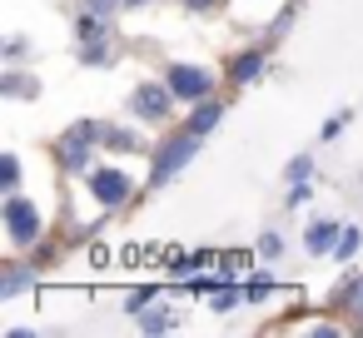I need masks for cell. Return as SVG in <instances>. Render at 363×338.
Here are the masks:
<instances>
[{
  "label": "cell",
  "mask_w": 363,
  "mask_h": 338,
  "mask_svg": "<svg viewBox=\"0 0 363 338\" xmlns=\"http://www.w3.org/2000/svg\"><path fill=\"white\" fill-rule=\"evenodd\" d=\"M199 145H204V135H194V130H184V135H174L164 150H160V159H155V169H150V184L160 189V184H169L194 154H199Z\"/></svg>",
  "instance_id": "6da1fadb"
},
{
  "label": "cell",
  "mask_w": 363,
  "mask_h": 338,
  "mask_svg": "<svg viewBox=\"0 0 363 338\" xmlns=\"http://www.w3.org/2000/svg\"><path fill=\"white\" fill-rule=\"evenodd\" d=\"M6 229H11V244H16V249H30V244L40 239L45 219H40V209H35L26 194H6Z\"/></svg>",
  "instance_id": "7a4b0ae2"
},
{
  "label": "cell",
  "mask_w": 363,
  "mask_h": 338,
  "mask_svg": "<svg viewBox=\"0 0 363 338\" xmlns=\"http://www.w3.org/2000/svg\"><path fill=\"white\" fill-rule=\"evenodd\" d=\"M174 90H169V80L160 85V80H145V85H135V95H130V110H135V120H145V125H160V120H169V110H174Z\"/></svg>",
  "instance_id": "3957f363"
},
{
  "label": "cell",
  "mask_w": 363,
  "mask_h": 338,
  "mask_svg": "<svg viewBox=\"0 0 363 338\" xmlns=\"http://www.w3.org/2000/svg\"><path fill=\"white\" fill-rule=\"evenodd\" d=\"M95 135H100L95 125H75L70 135H60V145H55V159H60L70 174H90V164H95V159H90V140H95Z\"/></svg>",
  "instance_id": "277c9868"
},
{
  "label": "cell",
  "mask_w": 363,
  "mask_h": 338,
  "mask_svg": "<svg viewBox=\"0 0 363 338\" xmlns=\"http://www.w3.org/2000/svg\"><path fill=\"white\" fill-rule=\"evenodd\" d=\"M169 90L179 95V100H189V105H199V100H209L214 95V75L209 70H199V65H169Z\"/></svg>",
  "instance_id": "5b68a950"
},
{
  "label": "cell",
  "mask_w": 363,
  "mask_h": 338,
  "mask_svg": "<svg viewBox=\"0 0 363 338\" xmlns=\"http://www.w3.org/2000/svg\"><path fill=\"white\" fill-rule=\"evenodd\" d=\"M130 189H135V184H130V174H120V169H95V174H90V194H95L105 209H120V204L130 199Z\"/></svg>",
  "instance_id": "8992f818"
},
{
  "label": "cell",
  "mask_w": 363,
  "mask_h": 338,
  "mask_svg": "<svg viewBox=\"0 0 363 338\" xmlns=\"http://www.w3.org/2000/svg\"><path fill=\"white\" fill-rule=\"evenodd\" d=\"M338 239H343V224H338V219H313V224L303 229V249H308V254H333Z\"/></svg>",
  "instance_id": "52a82bcc"
},
{
  "label": "cell",
  "mask_w": 363,
  "mask_h": 338,
  "mask_svg": "<svg viewBox=\"0 0 363 338\" xmlns=\"http://www.w3.org/2000/svg\"><path fill=\"white\" fill-rule=\"evenodd\" d=\"M105 35H110V16L85 11V6H80V16H75V40L85 45V40H105Z\"/></svg>",
  "instance_id": "ba28073f"
},
{
  "label": "cell",
  "mask_w": 363,
  "mask_h": 338,
  "mask_svg": "<svg viewBox=\"0 0 363 338\" xmlns=\"http://www.w3.org/2000/svg\"><path fill=\"white\" fill-rule=\"evenodd\" d=\"M264 60H269V55H264L259 45H254V50H244V55H234V65H229V80H234V85H249V80H259Z\"/></svg>",
  "instance_id": "9c48e42d"
},
{
  "label": "cell",
  "mask_w": 363,
  "mask_h": 338,
  "mask_svg": "<svg viewBox=\"0 0 363 338\" xmlns=\"http://www.w3.org/2000/svg\"><path fill=\"white\" fill-rule=\"evenodd\" d=\"M219 120H224V105L209 95V100H199V105H194V115H189V130H194V135H209Z\"/></svg>",
  "instance_id": "30bf717a"
},
{
  "label": "cell",
  "mask_w": 363,
  "mask_h": 338,
  "mask_svg": "<svg viewBox=\"0 0 363 338\" xmlns=\"http://www.w3.org/2000/svg\"><path fill=\"white\" fill-rule=\"evenodd\" d=\"M30 283H35V274H30L26 264H11V269H6V278H0V298H16V293H21V288H30Z\"/></svg>",
  "instance_id": "8fae6325"
},
{
  "label": "cell",
  "mask_w": 363,
  "mask_h": 338,
  "mask_svg": "<svg viewBox=\"0 0 363 338\" xmlns=\"http://www.w3.org/2000/svg\"><path fill=\"white\" fill-rule=\"evenodd\" d=\"M239 303H249V298H244V293H239L234 283H224V288H214V298H209V308H214V313H234Z\"/></svg>",
  "instance_id": "7c38bea8"
},
{
  "label": "cell",
  "mask_w": 363,
  "mask_h": 338,
  "mask_svg": "<svg viewBox=\"0 0 363 338\" xmlns=\"http://www.w3.org/2000/svg\"><path fill=\"white\" fill-rule=\"evenodd\" d=\"M0 189H6V194H21V159H16V154L0 159Z\"/></svg>",
  "instance_id": "4fadbf2b"
},
{
  "label": "cell",
  "mask_w": 363,
  "mask_h": 338,
  "mask_svg": "<svg viewBox=\"0 0 363 338\" xmlns=\"http://www.w3.org/2000/svg\"><path fill=\"white\" fill-rule=\"evenodd\" d=\"M259 259H269V264H274V259H284V234L264 229V234H259Z\"/></svg>",
  "instance_id": "5bb4252c"
},
{
  "label": "cell",
  "mask_w": 363,
  "mask_h": 338,
  "mask_svg": "<svg viewBox=\"0 0 363 338\" xmlns=\"http://www.w3.org/2000/svg\"><path fill=\"white\" fill-rule=\"evenodd\" d=\"M150 303H160V288H135V293L125 298V313H135V318H140Z\"/></svg>",
  "instance_id": "9a60e30c"
},
{
  "label": "cell",
  "mask_w": 363,
  "mask_h": 338,
  "mask_svg": "<svg viewBox=\"0 0 363 338\" xmlns=\"http://www.w3.org/2000/svg\"><path fill=\"white\" fill-rule=\"evenodd\" d=\"M105 60H110V45L105 40H85L80 45V65H105Z\"/></svg>",
  "instance_id": "2e32d148"
},
{
  "label": "cell",
  "mask_w": 363,
  "mask_h": 338,
  "mask_svg": "<svg viewBox=\"0 0 363 338\" xmlns=\"http://www.w3.org/2000/svg\"><path fill=\"white\" fill-rule=\"evenodd\" d=\"M140 328H145V333H169V328H174V318H169V313H150V308H145V313H140Z\"/></svg>",
  "instance_id": "e0dca14e"
},
{
  "label": "cell",
  "mask_w": 363,
  "mask_h": 338,
  "mask_svg": "<svg viewBox=\"0 0 363 338\" xmlns=\"http://www.w3.org/2000/svg\"><path fill=\"white\" fill-rule=\"evenodd\" d=\"M105 145H110V150H140L135 130H105Z\"/></svg>",
  "instance_id": "ac0fdd59"
},
{
  "label": "cell",
  "mask_w": 363,
  "mask_h": 338,
  "mask_svg": "<svg viewBox=\"0 0 363 338\" xmlns=\"http://www.w3.org/2000/svg\"><path fill=\"white\" fill-rule=\"evenodd\" d=\"M284 174H289V184L308 179V174H313V154H298V159H289V169H284Z\"/></svg>",
  "instance_id": "d6986e66"
},
{
  "label": "cell",
  "mask_w": 363,
  "mask_h": 338,
  "mask_svg": "<svg viewBox=\"0 0 363 338\" xmlns=\"http://www.w3.org/2000/svg\"><path fill=\"white\" fill-rule=\"evenodd\" d=\"M358 249H363V234H358V229H343V239H338V249H333V254H338V259H353Z\"/></svg>",
  "instance_id": "ffe728a7"
},
{
  "label": "cell",
  "mask_w": 363,
  "mask_h": 338,
  "mask_svg": "<svg viewBox=\"0 0 363 338\" xmlns=\"http://www.w3.org/2000/svg\"><path fill=\"white\" fill-rule=\"evenodd\" d=\"M85 11H100V16H115V11H125V0H80Z\"/></svg>",
  "instance_id": "44dd1931"
},
{
  "label": "cell",
  "mask_w": 363,
  "mask_h": 338,
  "mask_svg": "<svg viewBox=\"0 0 363 338\" xmlns=\"http://www.w3.org/2000/svg\"><path fill=\"white\" fill-rule=\"evenodd\" d=\"M6 95H35V85H30V80H21V75L11 70V75H6Z\"/></svg>",
  "instance_id": "7402d4cb"
},
{
  "label": "cell",
  "mask_w": 363,
  "mask_h": 338,
  "mask_svg": "<svg viewBox=\"0 0 363 338\" xmlns=\"http://www.w3.org/2000/svg\"><path fill=\"white\" fill-rule=\"evenodd\" d=\"M269 288H274L269 278H254V283L244 288V298H249V303H264V298H269Z\"/></svg>",
  "instance_id": "603a6c76"
},
{
  "label": "cell",
  "mask_w": 363,
  "mask_h": 338,
  "mask_svg": "<svg viewBox=\"0 0 363 338\" xmlns=\"http://www.w3.org/2000/svg\"><path fill=\"white\" fill-rule=\"evenodd\" d=\"M308 199H313V184H308V179H298V184L289 189V204H308Z\"/></svg>",
  "instance_id": "cb8c5ba5"
},
{
  "label": "cell",
  "mask_w": 363,
  "mask_h": 338,
  "mask_svg": "<svg viewBox=\"0 0 363 338\" xmlns=\"http://www.w3.org/2000/svg\"><path fill=\"white\" fill-rule=\"evenodd\" d=\"M348 313H363V278L348 288Z\"/></svg>",
  "instance_id": "d4e9b609"
},
{
  "label": "cell",
  "mask_w": 363,
  "mask_h": 338,
  "mask_svg": "<svg viewBox=\"0 0 363 338\" xmlns=\"http://www.w3.org/2000/svg\"><path fill=\"white\" fill-rule=\"evenodd\" d=\"M343 120H348V115H333V120H328V125H323V140H333V135H338V130H343Z\"/></svg>",
  "instance_id": "484cf974"
},
{
  "label": "cell",
  "mask_w": 363,
  "mask_h": 338,
  "mask_svg": "<svg viewBox=\"0 0 363 338\" xmlns=\"http://www.w3.org/2000/svg\"><path fill=\"white\" fill-rule=\"evenodd\" d=\"M184 6H189V11H209V6H214V0H184Z\"/></svg>",
  "instance_id": "4316f807"
},
{
  "label": "cell",
  "mask_w": 363,
  "mask_h": 338,
  "mask_svg": "<svg viewBox=\"0 0 363 338\" xmlns=\"http://www.w3.org/2000/svg\"><path fill=\"white\" fill-rule=\"evenodd\" d=\"M125 6H150V0H125Z\"/></svg>",
  "instance_id": "83f0119b"
}]
</instances>
